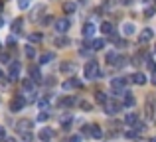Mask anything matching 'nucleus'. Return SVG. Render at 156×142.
<instances>
[{"label": "nucleus", "instance_id": "14", "mask_svg": "<svg viewBox=\"0 0 156 142\" xmlns=\"http://www.w3.org/2000/svg\"><path fill=\"white\" fill-rule=\"evenodd\" d=\"M134 95L130 91H125V99H122V107H134Z\"/></svg>", "mask_w": 156, "mask_h": 142}, {"label": "nucleus", "instance_id": "1", "mask_svg": "<svg viewBox=\"0 0 156 142\" xmlns=\"http://www.w3.org/2000/svg\"><path fill=\"white\" fill-rule=\"evenodd\" d=\"M85 79H95V77H99L101 73H99V63L95 61V59H91V61H87L85 63Z\"/></svg>", "mask_w": 156, "mask_h": 142}, {"label": "nucleus", "instance_id": "8", "mask_svg": "<svg viewBox=\"0 0 156 142\" xmlns=\"http://www.w3.org/2000/svg\"><path fill=\"white\" fill-rule=\"evenodd\" d=\"M61 87H63L65 91H69V89H79L81 87V81L77 79V77H71V79L63 81V85H61Z\"/></svg>", "mask_w": 156, "mask_h": 142}, {"label": "nucleus", "instance_id": "10", "mask_svg": "<svg viewBox=\"0 0 156 142\" xmlns=\"http://www.w3.org/2000/svg\"><path fill=\"white\" fill-rule=\"evenodd\" d=\"M89 136H93L95 140L103 138V130H101V126H97V124H91V126H89Z\"/></svg>", "mask_w": 156, "mask_h": 142}, {"label": "nucleus", "instance_id": "52", "mask_svg": "<svg viewBox=\"0 0 156 142\" xmlns=\"http://www.w3.org/2000/svg\"><path fill=\"white\" fill-rule=\"evenodd\" d=\"M0 46H2V43H0Z\"/></svg>", "mask_w": 156, "mask_h": 142}, {"label": "nucleus", "instance_id": "26", "mask_svg": "<svg viewBox=\"0 0 156 142\" xmlns=\"http://www.w3.org/2000/svg\"><path fill=\"white\" fill-rule=\"evenodd\" d=\"M154 14H156V8L154 6H146L144 8V18H152Z\"/></svg>", "mask_w": 156, "mask_h": 142}, {"label": "nucleus", "instance_id": "9", "mask_svg": "<svg viewBox=\"0 0 156 142\" xmlns=\"http://www.w3.org/2000/svg\"><path fill=\"white\" fill-rule=\"evenodd\" d=\"M30 128H32V120L30 119H22V120L16 123V130L18 132H28Z\"/></svg>", "mask_w": 156, "mask_h": 142}, {"label": "nucleus", "instance_id": "3", "mask_svg": "<svg viewBox=\"0 0 156 142\" xmlns=\"http://www.w3.org/2000/svg\"><path fill=\"white\" fill-rule=\"evenodd\" d=\"M24 107H26V99H24L22 95L14 97V99L10 101V111H12V113H20Z\"/></svg>", "mask_w": 156, "mask_h": 142}, {"label": "nucleus", "instance_id": "27", "mask_svg": "<svg viewBox=\"0 0 156 142\" xmlns=\"http://www.w3.org/2000/svg\"><path fill=\"white\" fill-rule=\"evenodd\" d=\"M122 32H125L126 36H133L134 34V26L133 24H125V26H122Z\"/></svg>", "mask_w": 156, "mask_h": 142}, {"label": "nucleus", "instance_id": "29", "mask_svg": "<svg viewBox=\"0 0 156 142\" xmlns=\"http://www.w3.org/2000/svg\"><path fill=\"white\" fill-rule=\"evenodd\" d=\"M24 51H26V57H36V50H34V47H32V46H26V50H24Z\"/></svg>", "mask_w": 156, "mask_h": 142}, {"label": "nucleus", "instance_id": "41", "mask_svg": "<svg viewBox=\"0 0 156 142\" xmlns=\"http://www.w3.org/2000/svg\"><path fill=\"white\" fill-rule=\"evenodd\" d=\"M6 138V130H4V126H0V142Z\"/></svg>", "mask_w": 156, "mask_h": 142}, {"label": "nucleus", "instance_id": "22", "mask_svg": "<svg viewBox=\"0 0 156 142\" xmlns=\"http://www.w3.org/2000/svg\"><path fill=\"white\" fill-rule=\"evenodd\" d=\"M50 138H51V130H50V128H42V130H40V140L48 142Z\"/></svg>", "mask_w": 156, "mask_h": 142}, {"label": "nucleus", "instance_id": "49", "mask_svg": "<svg viewBox=\"0 0 156 142\" xmlns=\"http://www.w3.org/2000/svg\"><path fill=\"white\" fill-rule=\"evenodd\" d=\"M0 79H2V69H0Z\"/></svg>", "mask_w": 156, "mask_h": 142}, {"label": "nucleus", "instance_id": "44", "mask_svg": "<svg viewBox=\"0 0 156 142\" xmlns=\"http://www.w3.org/2000/svg\"><path fill=\"white\" fill-rule=\"evenodd\" d=\"M133 2H134V0H121V4H125V6H130Z\"/></svg>", "mask_w": 156, "mask_h": 142}, {"label": "nucleus", "instance_id": "31", "mask_svg": "<svg viewBox=\"0 0 156 142\" xmlns=\"http://www.w3.org/2000/svg\"><path fill=\"white\" fill-rule=\"evenodd\" d=\"M22 87L26 89V91H32V89H34V81H32V79H26V81L22 83Z\"/></svg>", "mask_w": 156, "mask_h": 142}, {"label": "nucleus", "instance_id": "42", "mask_svg": "<svg viewBox=\"0 0 156 142\" xmlns=\"http://www.w3.org/2000/svg\"><path fill=\"white\" fill-rule=\"evenodd\" d=\"M0 61H4V63H6V61H10V57H8L6 54H0Z\"/></svg>", "mask_w": 156, "mask_h": 142}, {"label": "nucleus", "instance_id": "12", "mask_svg": "<svg viewBox=\"0 0 156 142\" xmlns=\"http://www.w3.org/2000/svg\"><path fill=\"white\" fill-rule=\"evenodd\" d=\"M59 71H61V73H65V75H69V73L75 71V63H71V61H63V63L59 65Z\"/></svg>", "mask_w": 156, "mask_h": 142}, {"label": "nucleus", "instance_id": "32", "mask_svg": "<svg viewBox=\"0 0 156 142\" xmlns=\"http://www.w3.org/2000/svg\"><path fill=\"white\" fill-rule=\"evenodd\" d=\"M95 99H97V101H99V103H101V105H105V103H107V101H109V99H107V97H105V93H101V91H99V93H97V95H95Z\"/></svg>", "mask_w": 156, "mask_h": 142}, {"label": "nucleus", "instance_id": "17", "mask_svg": "<svg viewBox=\"0 0 156 142\" xmlns=\"http://www.w3.org/2000/svg\"><path fill=\"white\" fill-rule=\"evenodd\" d=\"M105 61L109 63V65H117V61H119V55L115 54V51H107V55H105Z\"/></svg>", "mask_w": 156, "mask_h": 142}, {"label": "nucleus", "instance_id": "23", "mask_svg": "<svg viewBox=\"0 0 156 142\" xmlns=\"http://www.w3.org/2000/svg\"><path fill=\"white\" fill-rule=\"evenodd\" d=\"M59 105L61 107H73L75 105V97H65V99L59 101Z\"/></svg>", "mask_w": 156, "mask_h": 142}, {"label": "nucleus", "instance_id": "5", "mask_svg": "<svg viewBox=\"0 0 156 142\" xmlns=\"http://www.w3.org/2000/svg\"><path fill=\"white\" fill-rule=\"evenodd\" d=\"M154 38V30H150V28H144V30L138 34V42L140 43H146V42H150V40Z\"/></svg>", "mask_w": 156, "mask_h": 142}, {"label": "nucleus", "instance_id": "45", "mask_svg": "<svg viewBox=\"0 0 156 142\" xmlns=\"http://www.w3.org/2000/svg\"><path fill=\"white\" fill-rule=\"evenodd\" d=\"M152 83L156 85V73H152Z\"/></svg>", "mask_w": 156, "mask_h": 142}, {"label": "nucleus", "instance_id": "51", "mask_svg": "<svg viewBox=\"0 0 156 142\" xmlns=\"http://www.w3.org/2000/svg\"><path fill=\"white\" fill-rule=\"evenodd\" d=\"M144 2H148V0H144Z\"/></svg>", "mask_w": 156, "mask_h": 142}, {"label": "nucleus", "instance_id": "38", "mask_svg": "<svg viewBox=\"0 0 156 142\" xmlns=\"http://www.w3.org/2000/svg\"><path fill=\"white\" fill-rule=\"evenodd\" d=\"M79 107L83 109V111H91V105H89L87 101H81V103H79Z\"/></svg>", "mask_w": 156, "mask_h": 142}, {"label": "nucleus", "instance_id": "11", "mask_svg": "<svg viewBox=\"0 0 156 142\" xmlns=\"http://www.w3.org/2000/svg\"><path fill=\"white\" fill-rule=\"evenodd\" d=\"M69 43H71V42H69V38H65L63 34H61V36H57V38L53 40V46H55V47H67Z\"/></svg>", "mask_w": 156, "mask_h": 142}, {"label": "nucleus", "instance_id": "48", "mask_svg": "<svg viewBox=\"0 0 156 142\" xmlns=\"http://www.w3.org/2000/svg\"><path fill=\"white\" fill-rule=\"evenodd\" d=\"M150 142H156V136H154V138H152V140H150Z\"/></svg>", "mask_w": 156, "mask_h": 142}, {"label": "nucleus", "instance_id": "33", "mask_svg": "<svg viewBox=\"0 0 156 142\" xmlns=\"http://www.w3.org/2000/svg\"><path fill=\"white\" fill-rule=\"evenodd\" d=\"M146 65H148V69H150V73H156V63L152 61L150 57H146Z\"/></svg>", "mask_w": 156, "mask_h": 142}, {"label": "nucleus", "instance_id": "46", "mask_svg": "<svg viewBox=\"0 0 156 142\" xmlns=\"http://www.w3.org/2000/svg\"><path fill=\"white\" fill-rule=\"evenodd\" d=\"M4 142H16L14 138H4Z\"/></svg>", "mask_w": 156, "mask_h": 142}, {"label": "nucleus", "instance_id": "2", "mask_svg": "<svg viewBox=\"0 0 156 142\" xmlns=\"http://www.w3.org/2000/svg\"><path fill=\"white\" fill-rule=\"evenodd\" d=\"M103 107H105V113H107V115H111V116L117 115L119 111H122V103H119V101H111V99L107 101Z\"/></svg>", "mask_w": 156, "mask_h": 142}, {"label": "nucleus", "instance_id": "13", "mask_svg": "<svg viewBox=\"0 0 156 142\" xmlns=\"http://www.w3.org/2000/svg\"><path fill=\"white\" fill-rule=\"evenodd\" d=\"M101 32H103L105 36H113L115 34V24L113 22H103L101 24Z\"/></svg>", "mask_w": 156, "mask_h": 142}, {"label": "nucleus", "instance_id": "7", "mask_svg": "<svg viewBox=\"0 0 156 142\" xmlns=\"http://www.w3.org/2000/svg\"><path fill=\"white\" fill-rule=\"evenodd\" d=\"M20 75V63L18 61H12L10 63V69H8V77H10V81H16Z\"/></svg>", "mask_w": 156, "mask_h": 142}, {"label": "nucleus", "instance_id": "50", "mask_svg": "<svg viewBox=\"0 0 156 142\" xmlns=\"http://www.w3.org/2000/svg\"><path fill=\"white\" fill-rule=\"evenodd\" d=\"M79 2H85V0H79Z\"/></svg>", "mask_w": 156, "mask_h": 142}, {"label": "nucleus", "instance_id": "24", "mask_svg": "<svg viewBox=\"0 0 156 142\" xmlns=\"http://www.w3.org/2000/svg\"><path fill=\"white\" fill-rule=\"evenodd\" d=\"M91 47H93V50H95V51H99V50H103V47H105V40H93V43H91Z\"/></svg>", "mask_w": 156, "mask_h": 142}, {"label": "nucleus", "instance_id": "4", "mask_svg": "<svg viewBox=\"0 0 156 142\" xmlns=\"http://www.w3.org/2000/svg\"><path fill=\"white\" fill-rule=\"evenodd\" d=\"M69 26H71V22H69L67 18L55 20V32H57V34H65V32L69 30Z\"/></svg>", "mask_w": 156, "mask_h": 142}, {"label": "nucleus", "instance_id": "47", "mask_svg": "<svg viewBox=\"0 0 156 142\" xmlns=\"http://www.w3.org/2000/svg\"><path fill=\"white\" fill-rule=\"evenodd\" d=\"M2 6H4V0H0V10H2Z\"/></svg>", "mask_w": 156, "mask_h": 142}, {"label": "nucleus", "instance_id": "16", "mask_svg": "<svg viewBox=\"0 0 156 142\" xmlns=\"http://www.w3.org/2000/svg\"><path fill=\"white\" fill-rule=\"evenodd\" d=\"M136 123H138V115L136 113H129V115L125 116V124L126 126H134Z\"/></svg>", "mask_w": 156, "mask_h": 142}, {"label": "nucleus", "instance_id": "19", "mask_svg": "<svg viewBox=\"0 0 156 142\" xmlns=\"http://www.w3.org/2000/svg\"><path fill=\"white\" fill-rule=\"evenodd\" d=\"M30 75H32V81H34V83H42V73H40L38 67H32Z\"/></svg>", "mask_w": 156, "mask_h": 142}, {"label": "nucleus", "instance_id": "20", "mask_svg": "<svg viewBox=\"0 0 156 142\" xmlns=\"http://www.w3.org/2000/svg\"><path fill=\"white\" fill-rule=\"evenodd\" d=\"M75 2H73V0H67V2H63V12L65 14H73V12H75Z\"/></svg>", "mask_w": 156, "mask_h": 142}, {"label": "nucleus", "instance_id": "6", "mask_svg": "<svg viewBox=\"0 0 156 142\" xmlns=\"http://www.w3.org/2000/svg\"><path fill=\"white\" fill-rule=\"evenodd\" d=\"M126 83H129V79H126V77H117V79L111 81V87H113L115 91H121V89L126 87Z\"/></svg>", "mask_w": 156, "mask_h": 142}, {"label": "nucleus", "instance_id": "30", "mask_svg": "<svg viewBox=\"0 0 156 142\" xmlns=\"http://www.w3.org/2000/svg\"><path fill=\"white\" fill-rule=\"evenodd\" d=\"M20 134H22V142H32V140H34V136H32L30 130H28V132H20Z\"/></svg>", "mask_w": 156, "mask_h": 142}, {"label": "nucleus", "instance_id": "28", "mask_svg": "<svg viewBox=\"0 0 156 142\" xmlns=\"http://www.w3.org/2000/svg\"><path fill=\"white\" fill-rule=\"evenodd\" d=\"M28 40H30L32 43H40V42H42V34H30Z\"/></svg>", "mask_w": 156, "mask_h": 142}, {"label": "nucleus", "instance_id": "25", "mask_svg": "<svg viewBox=\"0 0 156 142\" xmlns=\"http://www.w3.org/2000/svg\"><path fill=\"white\" fill-rule=\"evenodd\" d=\"M53 57H55L53 54H44V55H40V65H46V63H50Z\"/></svg>", "mask_w": 156, "mask_h": 142}, {"label": "nucleus", "instance_id": "15", "mask_svg": "<svg viewBox=\"0 0 156 142\" xmlns=\"http://www.w3.org/2000/svg\"><path fill=\"white\" fill-rule=\"evenodd\" d=\"M130 81H133L134 85H144L146 83V77H144V73H133V75H130Z\"/></svg>", "mask_w": 156, "mask_h": 142}, {"label": "nucleus", "instance_id": "34", "mask_svg": "<svg viewBox=\"0 0 156 142\" xmlns=\"http://www.w3.org/2000/svg\"><path fill=\"white\" fill-rule=\"evenodd\" d=\"M69 124H71V116H63V119H61V126L63 128H69Z\"/></svg>", "mask_w": 156, "mask_h": 142}, {"label": "nucleus", "instance_id": "39", "mask_svg": "<svg viewBox=\"0 0 156 142\" xmlns=\"http://www.w3.org/2000/svg\"><path fill=\"white\" fill-rule=\"evenodd\" d=\"M38 105H40V109H42V111H46V109H48V101H46V99H42Z\"/></svg>", "mask_w": 156, "mask_h": 142}, {"label": "nucleus", "instance_id": "36", "mask_svg": "<svg viewBox=\"0 0 156 142\" xmlns=\"http://www.w3.org/2000/svg\"><path fill=\"white\" fill-rule=\"evenodd\" d=\"M144 123H136V124H134V130H136L138 132V134H140V132H144Z\"/></svg>", "mask_w": 156, "mask_h": 142}, {"label": "nucleus", "instance_id": "18", "mask_svg": "<svg viewBox=\"0 0 156 142\" xmlns=\"http://www.w3.org/2000/svg\"><path fill=\"white\" fill-rule=\"evenodd\" d=\"M93 34H95V26H93L91 22H87L83 26V36L85 38H93Z\"/></svg>", "mask_w": 156, "mask_h": 142}, {"label": "nucleus", "instance_id": "35", "mask_svg": "<svg viewBox=\"0 0 156 142\" xmlns=\"http://www.w3.org/2000/svg\"><path fill=\"white\" fill-rule=\"evenodd\" d=\"M28 4H30V0H18V8L20 10H26Z\"/></svg>", "mask_w": 156, "mask_h": 142}, {"label": "nucleus", "instance_id": "21", "mask_svg": "<svg viewBox=\"0 0 156 142\" xmlns=\"http://www.w3.org/2000/svg\"><path fill=\"white\" fill-rule=\"evenodd\" d=\"M22 18H16L14 22H12V32H14V34H20V30H22Z\"/></svg>", "mask_w": 156, "mask_h": 142}, {"label": "nucleus", "instance_id": "40", "mask_svg": "<svg viewBox=\"0 0 156 142\" xmlns=\"http://www.w3.org/2000/svg\"><path fill=\"white\" fill-rule=\"evenodd\" d=\"M51 22H53V18H51V16H46V18L42 20V24H44V26H48V24H51Z\"/></svg>", "mask_w": 156, "mask_h": 142}, {"label": "nucleus", "instance_id": "43", "mask_svg": "<svg viewBox=\"0 0 156 142\" xmlns=\"http://www.w3.org/2000/svg\"><path fill=\"white\" fill-rule=\"evenodd\" d=\"M69 142H81V136H71V138H69Z\"/></svg>", "mask_w": 156, "mask_h": 142}, {"label": "nucleus", "instance_id": "37", "mask_svg": "<svg viewBox=\"0 0 156 142\" xmlns=\"http://www.w3.org/2000/svg\"><path fill=\"white\" fill-rule=\"evenodd\" d=\"M48 119H50V115H48V113H40V115H38V120H40V123H46Z\"/></svg>", "mask_w": 156, "mask_h": 142}]
</instances>
